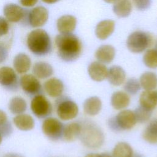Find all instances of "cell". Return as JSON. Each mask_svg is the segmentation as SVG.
I'll return each instance as SVG.
<instances>
[{
  "label": "cell",
  "mask_w": 157,
  "mask_h": 157,
  "mask_svg": "<svg viewBox=\"0 0 157 157\" xmlns=\"http://www.w3.org/2000/svg\"><path fill=\"white\" fill-rule=\"evenodd\" d=\"M81 125L78 122H71L64 127L63 139L67 142H72L79 137Z\"/></svg>",
  "instance_id": "25"
},
{
  "label": "cell",
  "mask_w": 157,
  "mask_h": 157,
  "mask_svg": "<svg viewBox=\"0 0 157 157\" xmlns=\"http://www.w3.org/2000/svg\"><path fill=\"white\" fill-rule=\"evenodd\" d=\"M139 81L144 90H154L157 87V74L150 71L145 72L140 76Z\"/></svg>",
  "instance_id": "26"
},
{
  "label": "cell",
  "mask_w": 157,
  "mask_h": 157,
  "mask_svg": "<svg viewBox=\"0 0 157 157\" xmlns=\"http://www.w3.org/2000/svg\"><path fill=\"white\" fill-rule=\"evenodd\" d=\"M77 25V19L71 15L60 17L56 22V27L60 34L72 33Z\"/></svg>",
  "instance_id": "16"
},
{
  "label": "cell",
  "mask_w": 157,
  "mask_h": 157,
  "mask_svg": "<svg viewBox=\"0 0 157 157\" xmlns=\"http://www.w3.org/2000/svg\"><path fill=\"white\" fill-rule=\"evenodd\" d=\"M141 86L139 80L135 78H128L124 82L123 89L129 95H134L140 90Z\"/></svg>",
  "instance_id": "32"
},
{
  "label": "cell",
  "mask_w": 157,
  "mask_h": 157,
  "mask_svg": "<svg viewBox=\"0 0 157 157\" xmlns=\"http://www.w3.org/2000/svg\"><path fill=\"white\" fill-rule=\"evenodd\" d=\"M38 0H19L20 3L25 7H33L34 6L37 2Z\"/></svg>",
  "instance_id": "38"
},
{
  "label": "cell",
  "mask_w": 157,
  "mask_h": 157,
  "mask_svg": "<svg viewBox=\"0 0 157 157\" xmlns=\"http://www.w3.org/2000/svg\"><path fill=\"white\" fill-rule=\"evenodd\" d=\"M143 62L148 68H157V50L155 48L147 50L143 56Z\"/></svg>",
  "instance_id": "31"
},
{
  "label": "cell",
  "mask_w": 157,
  "mask_h": 157,
  "mask_svg": "<svg viewBox=\"0 0 157 157\" xmlns=\"http://www.w3.org/2000/svg\"><path fill=\"white\" fill-rule=\"evenodd\" d=\"M151 36L144 31H136L129 35L126 40L128 50L134 53L144 52L152 44Z\"/></svg>",
  "instance_id": "5"
},
{
  "label": "cell",
  "mask_w": 157,
  "mask_h": 157,
  "mask_svg": "<svg viewBox=\"0 0 157 157\" xmlns=\"http://www.w3.org/2000/svg\"><path fill=\"white\" fill-rule=\"evenodd\" d=\"M134 151L132 147L127 142H119L113 148L112 157H132Z\"/></svg>",
  "instance_id": "30"
},
{
  "label": "cell",
  "mask_w": 157,
  "mask_h": 157,
  "mask_svg": "<svg viewBox=\"0 0 157 157\" xmlns=\"http://www.w3.org/2000/svg\"><path fill=\"white\" fill-rule=\"evenodd\" d=\"M33 74L39 79L50 77L53 74V69L51 64L45 61H38L33 66Z\"/></svg>",
  "instance_id": "24"
},
{
  "label": "cell",
  "mask_w": 157,
  "mask_h": 157,
  "mask_svg": "<svg viewBox=\"0 0 157 157\" xmlns=\"http://www.w3.org/2000/svg\"><path fill=\"white\" fill-rule=\"evenodd\" d=\"M42 1L47 4H53L58 1L59 0H42Z\"/></svg>",
  "instance_id": "42"
},
{
  "label": "cell",
  "mask_w": 157,
  "mask_h": 157,
  "mask_svg": "<svg viewBox=\"0 0 157 157\" xmlns=\"http://www.w3.org/2000/svg\"><path fill=\"white\" fill-rule=\"evenodd\" d=\"M132 157H133V156H132ZM135 157H141V156H136Z\"/></svg>",
  "instance_id": "46"
},
{
  "label": "cell",
  "mask_w": 157,
  "mask_h": 157,
  "mask_svg": "<svg viewBox=\"0 0 157 157\" xmlns=\"http://www.w3.org/2000/svg\"><path fill=\"white\" fill-rule=\"evenodd\" d=\"M94 56L98 61L104 64H109L115 56V49L110 45H103L97 49Z\"/></svg>",
  "instance_id": "19"
},
{
  "label": "cell",
  "mask_w": 157,
  "mask_h": 157,
  "mask_svg": "<svg viewBox=\"0 0 157 157\" xmlns=\"http://www.w3.org/2000/svg\"><path fill=\"white\" fill-rule=\"evenodd\" d=\"M45 92L51 98H59L64 90V85L61 80L52 77L47 80L43 85Z\"/></svg>",
  "instance_id": "13"
},
{
  "label": "cell",
  "mask_w": 157,
  "mask_h": 157,
  "mask_svg": "<svg viewBox=\"0 0 157 157\" xmlns=\"http://www.w3.org/2000/svg\"><path fill=\"white\" fill-rule=\"evenodd\" d=\"M133 2L137 9L145 10L151 6L152 0H133Z\"/></svg>",
  "instance_id": "36"
},
{
  "label": "cell",
  "mask_w": 157,
  "mask_h": 157,
  "mask_svg": "<svg viewBox=\"0 0 157 157\" xmlns=\"http://www.w3.org/2000/svg\"><path fill=\"white\" fill-rule=\"evenodd\" d=\"M26 44L28 49L34 55L44 56L52 50V42L48 33L44 29L31 31L27 36Z\"/></svg>",
  "instance_id": "3"
},
{
  "label": "cell",
  "mask_w": 157,
  "mask_h": 157,
  "mask_svg": "<svg viewBox=\"0 0 157 157\" xmlns=\"http://www.w3.org/2000/svg\"><path fill=\"white\" fill-rule=\"evenodd\" d=\"M103 1L107 3H114L116 0H103Z\"/></svg>",
  "instance_id": "43"
},
{
  "label": "cell",
  "mask_w": 157,
  "mask_h": 157,
  "mask_svg": "<svg viewBox=\"0 0 157 157\" xmlns=\"http://www.w3.org/2000/svg\"><path fill=\"white\" fill-rule=\"evenodd\" d=\"M115 23L112 20H104L98 23L95 29L96 37L101 40L107 39L114 31Z\"/></svg>",
  "instance_id": "20"
},
{
  "label": "cell",
  "mask_w": 157,
  "mask_h": 157,
  "mask_svg": "<svg viewBox=\"0 0 157 157\" xmlns=\"http://www.w3.org/2000/svg\"><path fill=\"white\" fill-rule=\"evenodd\" d=\"M13 122L18 129L23 131H30L35 126V121L33 117L24 113L16 115L13 118Z\"/></svg>",
  "instance_id": "23"
},
{
  "label": "cell",
  "mask_w": 157,
  "mask_h": 157,
  "mask_svg": "<svg viewBox=\"0 0 157 157\" xmlns=\"http://www.w3.org/2000/svg\"><path fill=\"white\" fill-rule=\"evenodd\" d=\"M7 120V116L6 113L2 110L0 109V126H1Z\"/></svg>",
  "instance_id": "39"
},
{
  "label": "cell",
  "mask_w": 157,
  "mask_h": 157,
  "mask_svg": "<svg viewBox=\"0 0 157 157\" xmlns=\"http://www.w3.org/2000/svg\"><path fill=\"white\" fill-rule=\"evenodd\" d=\"M64 124L54 117H47L42 122V131L44 134L52 140H58L63 138Z\"/></svg>",
  "instance_id": "7"
},
{
  "label": "cell",
  "mask_w": 157,
  "mask_h": 157,
  "mask_svg": "<svg viewBox=\"0 0 157 157\" xmlns=\"http://www.w3.org/2000/svg\"><path fill=\"white\" fill-rule=\"evenodd\" d=\"M48 18V12L43 6H37L33 8L28 15L29 25L33 28H38L45 24Z\"/></svg>",
  "instance_id": "11"
},
{
  "label": "cell",
  "mask_w": 157,
  "mask_h": 157,
  "mask_svg": "<svg viewBox=\"0 0 157 157\" xmlns=\"http://www.w3.org/2000/svg\"><path fill=\"white\" fill-rule=\"evenodd\" d=\"M140 106L153 111L157 107V91L154 90H144L139 96Z\"/></svg>",
  "instance_id": "18"
},
{
  "label": "cell",
  "mask_w": 157,
  "mask_h": 157,
  "mask_svg": "<svg viewBox=\"0 0 157 157\" xmlns=\"http://www.w3.org/2000/svg\"><path fill=\"white\" fill-rule=\"evenodd\" d=\"M113 11L120 18L128 17L132 11V5L129 0H116L113 3Z\"/></svg>",
  "instance_id": "28"
},
{
  "label": "cell",
  "mask_w": 157,
  "mask_h": 157,
  "mask_svg": "<svg viewBox=\"0 0 157 157\" xmlns=\"http://www.w3.org/2000/svg\"><path fill=\"white\" fill-rule=\"evenodd\" d=\"M19 80L14 69L9 66L0 67V85L10 91H16L20 86Z\"/></svg>",
  "instance_id": "9"
},
{
  "label": "cell",
  "mask_w": 157,
  "mask_h": 157,
  "mask_svg": "<svg viewBox=\"0 0 157 157\" xmlns=\"http://www.w3.org/2000/svg\"><path fill=\"white\" fill-rule=\"evenodd\" d=\"M79 138L82 144L90 148H98L104 142V134L100 127L95 123L85 120L81 123Z\"/></svg>",
  "instance_id": "2"
},
{
  "label": "cell",
  "mask_w": 157,
  "mask_h": 157,
  "mask_svg": "<svg viewBox=\"0 0 157 157\" xmlns=\"http://www.w3.org/2000/svg\"><path fill=\"white\" fill-rule=\"evenodd\" d=\"M20 86L27 94L36 96L42 92V85L39 78L33 74H24L19 80Z\"/></svg>",
  "instance_id": "10"
},
{
  "label": "cell",
  "mask_w": 157,
  "mask_h": 157,
  "mask_svg": "<svg viewBox=\"0 0 157 157\" xmlns=\"http://www.w3.org/2000/svg\"><path fill=\"white\" fill-rule=\"evenodd\" d=\"M3 13L6 18L10 22L17 23L25 18L27 11L20 6L9 3L4 6Z\"/></svg>",
  "instance_id": "12"
},
{
  "label": "cell",
  "mask_w": 157,
  "mask_h": 157,
  "mask_svg": "<svg viewBox=\"0 0 157 157\" xmlns=\"http://www.w3.org/2000/svg\"><path fill=\"white\" fill-rule=\"evenodd\" d=\"M155 48L157 50V41H156V43H155Z\"/></svg>",
  "instance_id": "45"
},
{
  "label": "cell",
  "mask_w": 157,
  "mask_h": 157,
  "mask_svg": "<svg viewBox=\"0 0 157 157\" xmlns=\"http://www.w3.org/2000/svg\"><path fill=\"white\" fill-rule=\"evenodd\" d=\"M13 66L14 70L17 73L25 74L31 67V58L28 55L24 53H20L14 57L13 60Z\"/></svg>",
  "instance_id": "21"
},
{
  "label": "cell",
  "mask_w": 157,
  "mask_h": 157,
  "mask_svg": "<svg viewBox=\"0 0 157 157\" xmlns=\"http://www.w3.org/2000/svg\"><path fill=\"white\" fill-rule=\"evenodd\" d=\"M9 21L4 17H0V37L7 35L10 29Z\"/></svg>",
  "instance_id": "35"
},
{
  "label": "cell",
  "mask_w": 157,
  "mask_h": 157,
  "mask_svg": "<svg viewBox=\"0 0 157 157\" xmlns=\"http://www.w3.org/2000/svg\"><path fill=\"white\" fill-rule=\"evenodd\" d=\"M8 108L12 114L23 113L27 109V103L24 98L20 96H14L9 101Z\"/></svg>",
  "instance_id": "29"
},
{
  "label": "cell",
  "mask_w": 157,
  "mask_h": 157,
  "mask_svg": "<svg viewBox=\"0 0 157 157\" xmlns=\"http://www.w3.org/2000/svg\"><path fill=\"white\" fill-rule=\"evenodd\" d=\"M33 113L39 118L48 117L52 112V105L49 100L42 94L33 96L30 104Z\"/></svg>",
  "instance_id": "8"
},
{
  "label": "cell",
  "mask_w": 157,
  "mask_h": 157,
  "mask_svg": "<svg viewBox=\"0 0 157 157\" xmlns=\"http://www.w3.org/2000/svg\"><path fill=\"white\" fill-rule=\"evenodd\" d=\"M107 78L112 85L118 86L124 83L126 72L121 66L114 65L108 69Z\"/></svg>",
  "instance_id": "15"
},
{
  "label": "cell",
  "mask_w": 157,
  "mask_h": 157,
  "mask_svg": "<svg viewBox=\"0 0 157 157\" xmlns=\"http://www.w3.org/2000/svg\"><path fill=\"white\" fill-rule=\"evenodd\" d=\"M55 43L58 55L66 62L74 61L81 55L82 42L78 37L72 33L57 35Z\"/></svg>",
  "instance_id": "1"
},
{
  "label": "cell",
  "mask_w": 157,
  "mask_h": 157,
  "mask_svg": "<svg viewBox=\"0 0 157 157\" xmlns=\"http://www.w3.org/2000/svg\"><path fill=\"white\" fill-rule=\"evenodd\" d=\"M8 56V48L7 45L0 43V64L4 62Z\"/></svg>",
  "instance_id": "37"
},
{
  "label": "cell",
  "mask_w": 157,
  "mask_h": 157,
  "mask_svg": "<svg viewBox=\"0 0 157 157\" xmlns=\"http://www.w3.org/2000/svg\"><path fill=\"white\" fill-rule=\"evenodd\" d=\"M56 113L60 120L68 121L74 119L78 113V107L72 100L61 98L56 101Z\"/></svg>",
  "instance_id": "6"
},
{
  "label": "cell",
  "mask_w": 157,
  "mask_h": 157,
  "mask_svg": "<svg viewBox=\"0 0 157 157\" xmlns=\"http://www.w3.org/2000/svg\"><path fill=\"white\" fill-rule=\"evenodd\" d=\"M101 99L96 96L86 99L83 104V109L85 114L89 116L97 115L102 109Z\"/></svg>",
  "instance_id": "22"
},
{
  "label": "cell",
  "mask_w": 157,
  "mask_h": 157,
  "mask_svg": "<svg viewBox=\"0 0 157 157\" xmlns=\"http://www.w3.org/2000/svg\"><path fill=\"white\" fill-rule=\"evenodd\" d=\"M2 135L1 134V133H0V145H1V142H2Z\"/></svg>",
  "instance_id": "44"
},
{
  "label": "cell",
  "mask_w": 157,
  "mask_h": 157,
  "mask_svg": "<svg viewBox=\"0 0 157 157\" xmlns=\"http://www.w3.org/2000/svg\"><path fill=\"white\" fill-rule=\"evenodd\" d=\"M90 77L95 82H102L107 78L108 69L105 65L98 61L91 63L88 67Z\"/></svg>",
  "instance_id": "14"
},
{
  "label": "cell",
  "mask_w": 157,
  "mask_h": 157,
  "mask_svg": "<svg viewBox=\"0 0 157 157\" xmlns=\"http://www.w3.org/2000/svg\"><path fill=\"white\" fill-rule=\"evenodd\" d=\"M137 123L134 111L128 109L120 110L115 117L110 118L108 121L109 128L114 132L130 130Z\"/></svg>",
  "instance_id": "4"
},
{
  "label": "cell",
  "mask_w": 157,
  "mask_h": 157,
  "mask_svg": "<svg viewBox=\"0 0 157 157\" xmlns=\"http://www.w3.org/2000/svg\"><path fill=\"white\" fill-rule=\"evenodd\" d=\"M137 123H144L148 121L152 115V111L147 110L141 106L137 107L134 111Z\"/></svg>",
  "instance_id": "33"
},
{
  "label": "cell",
  "mask_w": 157,
  "mask_h": 157,
  "mask_svg": "<svg viewBox=\"0 0 157 157\" xmlns=\"http://www.w3.org/2000/svg\"><path fill=\"white\" fill-rule=\"evenodd\" d=\"M13 132V127L10 121L8 120L0 126V133L3 137L9 136Z\"/></svg>",
  "instance_id": "34"
},
{
  "label": "cell",
  "mask_w": 157,
  "mask_h": 157,
  "mask_svg": "<svg viewBox=\"0 0 157 157\" xmlns=\"http://www.w3.org/2000/svg\"><path fill=\"white\" fill-rule=\"evenodd\" d=\"M85 157H101V156H100V153H88L86 155H85Z\"/></svg>",
  "instance_id": "41"
},
{
  "label": "cell",
  "mask_w": 157,
  "mask_h": 157,
  "mask_svg": "<svg viewBox=\"0 0 157 157\" xmlns=\"http://www.w3.org/2000/svg\"><path fill=\"white\" fill-rule=\"evenodd\" d=\"M3 157H25V156L16 153H6Z\"/></svg>",
  "instance_id": "40"
},
{
  "label": "cell",
  "mask_w": 157,
  "mask_h": 157,
  "mask_svg": "<svg viewBox=\"0 0 157 157\" xmlns=\"http://www.w3.org/2000/svg\"><path fill=\"white\" fill-rule=\"evenodd\" d=\"M129 95L123 91H117L112 93L110 98L112 107L117 110L125 109L130 104Z\"/></svg>",
  "instance_id": "17"
},
{
  "label": "cell",
  "mask_w": 157,
  "mask_h": 157,
  "mask_svg": "<svg viewBox=\"0 0 157 157\" xmlns=\"http://www.w3.org/2000/svg\"><path fill=\"white\" fill-rule=\"evenodd\" d=\"M142 138L151 144H157V118L151 120L142 132Z\"/></svg>",
  "instance_id": "27"
}]
</instances>
